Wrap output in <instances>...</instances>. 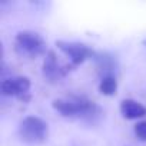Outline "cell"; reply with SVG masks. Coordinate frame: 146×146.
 <instances>
[{"instance_id": "cell-1", "label": "cell", "mask_w": 146, "mask_h": 146, "mask_svg": "<svg viewBox=\"0 0 146 146\" xmlns=\"http://www.w3.org/2000/svg\"><path fill=\"white\" fill-rule=\"evenodd\" d=\"M15 50L19 56L23 57H37L46 54V42L37 32L33 30H22L15 37Z\"/></svg>"}, {"instance_id": "cell-2", "label": "cell", "mask_w": 146, "mask_h": 146, "mask_svg": "<svg viewBox=\"0 0 146 146\" xmlns=\"http://www.w3.org/2000/svg\"><path fill=\"white\" fill-rule=\"evenodd\" d=\"M49 126L39 116H26L19 125V137L30 145L43 143L47 139Z\"/></svg>"}, {"instance_id": "cell-3", "label": "cell", "mask_w": 146, "mask_h": 146, "mask_svg": "<svg viewBox=\"0 0 146 146\" xmlns=\"http://www.w3.org/2000/svg\"><path fill=\"white\" fill-rule=\"evenodd\" d=\"M56 46L59 50H62L69 59H70V64L67 66L69 70L72 67H76L79 64H82L83 62H86L88 59H93L96 52L89 47L85 43L80 42H66V40H57Z\"/></svg>"}, {"instance_id": "cell-4", "label": "cell", "mask_w": 146, "mask_h": 146, "mask_svg": "<svg viewBox=\"0 0 146 146\" xmlns=\"http://www.w3.org/2000/svg\"><path fill=\"white\" fill-rule=\"evenodd\" d=\"M0 89H2L3 96H15L22 100L30 99V95H29L30 80L29 78H25V76H16V78H9V79L2 80Z\"/></svg>"}, {"instance_id": "cell-5", "label": "cell", "mask_w": 146, "mask_h": 146, "mask_svg": "<svg viewBox=\"0 0 146 146\" xmlns=\"http://www.w3.org/2000/svg\"><path fill=\"white\" fill-rule=\"evenodd\" d=\"M67 72H69V67L67 66H60L59 64L56 53L53 50H47V53L44 54L43 66H42L43 78L47 82H50V83H56L62 78L66 76Z\"/></svg>"}, {"instance_id": "cell-6", "label": "cell", "mask_w": 146, "mask_h": 146, "mask_svg": "<svg viewBox=\"0 0 146 146\" xmlns=\"http://www.w3.org/2000/svg\"><path fill=\"white\" fill-rule=\"evenodd\" d=\"M95 66L96 72L100 75V78H108V76H115V72L119 67L117 59L113 53L110 52H96L95 57Z\"/></svg>"}, {"instance_id": "cell-7", "label": "cell", "mask_w": 146, "mask_h": 146, "mask_svg": "<svg viewBox=\"0 0 146 146\" xmlns=\"http://www.w3.org/2000/svg\"><path fill=\"white\" fill-rule=\"evenodd\" d=\"M120 113L125 119H140L146 115V108L133 99H123L120 102Z\"/></svg>"}, {"instance_id": "cell-8", "label": "cell", "mask_w": 146, "mask_h": 146, "mask_svg": "<svg viewBox=\"0 0 146 146\" xmlns=\"http://www.w3.org/2000/svg\"><path fill=\"white\" fill-rule=\"evenodd\" d=\"M52 106L64 117H78V105L73 96L67 99H54L52 102Z\"/></svg>"}, {"instance_id": "cell-9", "label": "cell", "mask_w": 146, "mask_h": 146, "mask_svg": "<svg viewBox=\"0 0 146 146\" xmlns=\"http://www.w3.org/2000/svg\"><path fill=\"white\" fill-rule=\"evenodd\" d=\"M99 92L105 96H113L117 92V80L116 76H108L100 79L99 82Z\"/></svg>"}, {"instance_id": "cell-10", "label": "cell", "mask_w": 146, "mask_h": 146, "mask_svg": "<svg viewBox=\"0 0 146 146\" xmlns=\"http://www.w3.org/2000/svg\"><path fill=\"white\" fill-rule=\"evenodd\" d=\"M135 130V135L139 140L142 142H146V120H142V122H137L133 127Z\"/></svg>"}, {"instance_id": "cell-11", "label": "cell", "mask_w": 146, "mask_h": 146, "mask_svg": "<svg viewBox=\"0 0 146 146\" xmlns=\"http://www.w3.org/2000/svg\"><path fill=\"white\" fill-rule=\"evenodd\" d=\"M142 43H143V46H145V47H146V39H145V40H143V42H142Z\"/></svg>"}]
</instances>
